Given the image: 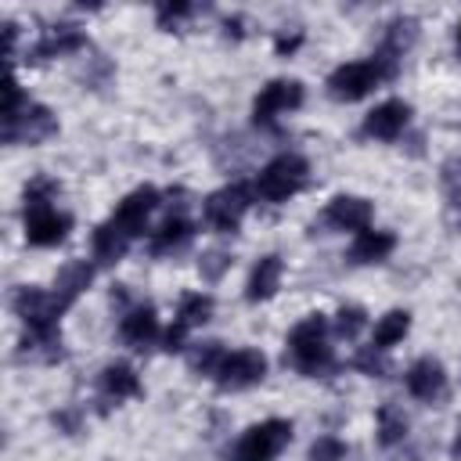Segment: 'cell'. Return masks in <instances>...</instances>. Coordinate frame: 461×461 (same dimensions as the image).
Returning a JSON list of instances; mask_svg holds the SVG:
<instances>
[{"mask_svg": "<svg viewBox=\"0 0 461 461\" xmlns=\"http://www.w3.org/2000/svg\"><path fill=\"white\" fill-rule=\"evenodd\" d=\"M299 104H303V83L299 79H270L252 101V122L256 126H274L277 115H285Z\"/></svg>", "mask_w": 461, "mask_h": 461, "instance_id": "obj_6", "label": "cell"}, {"mask_svg": "<svg viewBox=\"0 0 461 461\" xmlns=\"http://www.w3.org/2000/svg\"><path fill=\"white\" fill-rule=\"evenodd\" d=\"M324 220L339 230H367L371 227V202L360 194H335L324 209Z\"/></svg>", "mask_w": 461, "mask_h": 461, "instance_id": "obj_13", "label": "cell"}, {"mask_svg": "<svg viewBox=\"0 0 461 461\" xmlns=\"http://www.w3.org/2000/svg\"><path fill=\"white\" fill-rule=\"evenodd\" d=\"M396 65L389 54H378V58H364V61H346L339 65L331 76H328V94L335 101H360L367 97L385 76H393Z\"/></svg>", "mask_w": 461, "mask_h": 461, "instance_id": "obj_3", "label": "cell"}, {"mask_svg": "<svg viewBox=\"0 0 461 461\" xmlns=\"http://www.w3.org/2000/svg\"><path fill=\"white\" fill-rule=\"evenodd\" d=\"M457 50H461V22H457Z\"/></svg>", "mask_w": 461, "mask_h": 461, "instance_id": "obj_30", "label": "cell"}, {"mask_svg": "<svg viewBox=\"0 0 461 461\" xmlns=\"http://www.w3.org/2000/svg\"><path fill=\"white\" fill-rule=\"evenodd\" d=\"M288 443H292V421L267 418V421L245 429V436L234 447V461H274Z\"/></svg>", "mask_w": 461, "mask_h": 461, "instance_id": "obj_5", "label": "cell"}, {"mask_svg": "<svg viewBox=\"0 0 461 461\" xmlns=\"http://www.w3.org/2000/svg\"><path fill=\"white\" fill-rule=\"evenodd\" d=\"M263 375H267V357L259 349H230V353H223L212 378L220 389L234 393V389H249V385L263 382Z\"/></svg>", "mask_w": 461, "mask_h": 461, "instance_id": "obj_8", "label": "cell"}, {"mask_svg": "<svg viewBox=\"0 0 461 461\" xmlns=\"http://www.w3.org/2000/svg\"><path fill=\"white\" fill-rule=\"evenodd\" d=\"M407 436V418H403V411H396L393 403H385L382 411H378V443L382 447H393V443H400Z\"/></svg>", "mask_w": 461, "mask_h": 461, "instance_id": "obj_24", "label": "cell"}, {"mask_svg": "<svg viewBox=\"0 0 461 461\" xmlns=\"http://www.w3.org/2000/svg\"><path fill=\"white\" fill-rule=\"evenodd\" d=\"M407 122H411V104L400 101V97H393V101L375 104V108L364 115V133L375 137V140H396Z\"/></svg>", "mask_w": 461, "mask_h": 461, "instance_id": "obj_12", "label": "cell"}, {"mask_svg": "<svg viewBox=\"0 0 461 461\" xmlns=\"http://www.w3.org/2000/svg\"><path fill=\"white\" fill-rule=\"evenodd\" d=\"M443 389H447V375H443V364H439V360L421 357V360H414V364L407 367V393H411L414 400L432 403V400L443 396Z\"/></svg>", "mask_w": 461, "mask_h": 461, "instance_id": "obj_14", "label": "cell"}, {"mask_svg": "<svg viewBox=\"0 0 461 461\" xmlns=\"http://www.w3.org/2000/svg\"><path fill=\"white\" fill-rule=\"evenodd\" d=\"M126 249H130V238H126L122 230H115L108 220L94 230V259H97V263H104V267H108V263H119Z\"/></svg>", "mask_w": 461, "mask_h": 461, "instance_id": "obj_21", "label": "cell"}, {"mask_svg": "<svg viewBox=\"0 0 461 461\" xmlns=\"http://www.w3.org/2000/svg\"><path fill=\"white\" fill-rule=\"evenodd\" d=\"M191 220L187 216H169L158 230H151V252H169V249H180L187 238H191Z\"/></svg>", "mask_w": 461, "mask_h": 461, "instance_id": "obj_22", "label": "cell"}, {"mask_svg": "<svg viewBox=\"0 0 461 461\" xmlns=\"http://www.w3.org/2000/svg\"><path fill=\"white\" fill-rule=\"evenodd\" d=\"M450 454L461 461V429H457V436H454V443H450Z\"/></svg>", "mask_w": 461, "mask_h": 461, "instance_id": "obj_29", "label": "cell"}, {"mask_svg": "<svg viewBox=\"0 0 461 461\" xmlns=\"http://www.w3.org/2000/svg\"><path fill=\"white\" fill-rule=\"evenodd\" d=\"M155 205H158V191H155V187H137V191H130V194L115 205V212L108 216V223H112L115 230H122V234L133 241L137 234L148 230V216L155 212Z\"/></svg>", "mask_w": 461, "mask_h": 461, "instance_id": "obj_9", "label": "cell"}, {"mask_svg": "<svg viewBox=\"0 0 461 461\" xmlns=\"http://www.w3.org/2000/svg\"><path fill=\"white\" fill-rule=\"evenodd\" d=\"M191 11H194L191 4H158V22L169 25V22H176V18H187Z\"/></svg>", "mask_w": 461, "mask_h": 461, "instance_id": "obj_28", "label": "cell"}, {"mask_svg": "<svg viewBox=\"0 0 461 461\" xmlns=\"http://www.w3.org/2000/svg\"><path fill=\"white\" fill-rule=\"evenodd\" d=\"M223 353H227V349H223L220 342H202V346H194V349H191V367L212 378V375H216V367H220V360H223Z\"/></svg>", "mask_w": 461, "mask_h": 461, "instance_id": "obj_25", "label": "cell"}, {"mask_svg": "<svg viewBox=\"0 0 461 461\" xmlns=\"http://www.w3.org/2000/svg\"><path fill=\"white\" fill-rule=\"evenodd\" d=\"M288 353L303 375H324L335 364L331 346H328V321L321 313L303 317L288 335Z\"/></svg>", "mask_w": 461, "mask_h": 461, "instance_id": "obj_2", "label": "cell"}, {"mask_svg": "<svg viewBox=\"0 0 461 461\" xmlns=\"http://www.w3.org/2000/svg\"><path fill=\"white\" fill-rule=\"evenodd\" d=\"M76 47H83V32H79L76 25H54V29H47V36L40 40L36 54H40V58H50V54H68V50H76Z\"/></svg>", "mask_w": 461, "mask_h": 461, "instance_id": "obj_23", "label": "cell"}, {"mask_svg": "<svg viewBox=\"0 0 461 461\" xmlns=\"http://www.w3.org/2000/svg\"><path fill=\"white\" fill-rule=\"evenodd\" d=\"M364 324H367V321H364V310H360V306H342V310L335 313V331L346 335V339H353Z\"/></svg>", "mask_w": 461, "mask_h": 461, "instance_id": "obj_27", "label": "cell"}, {"mask_svg": "<svg viewBox=\"0 0 461 461\" xmlns=\"http://www.w3.org/2000/svg\"><path fill=\"white\" fill-rule=\"evenodd\" d=\"M209 313H212V299L209 295H202V292H187L184 299H180V306H176V317H173V324H169V331H166V349L173 353V349H184V339H187V331L191 328H198V324H205L209 321Z\"/></svg>", "mask_w": 461, "mask_h": 461, "instance_id": "obj_11", "label": "cell"}, {"mask_svg": "<svg viewBox=\"0 0 461 461\" xmlns=\"http://www.w3.org/2000/svg\"><path fill=\"white\" fill-rule=\"evenodd\" d=\"M281 274H285V263H281V256H263L256 267H252V274H249V285H245V299L249 303H259V299H270L277 288H281Z\"/></svg>", "mask_w": 461, "mask_h": 461, "instance_id": "obj_16", "label": "cell"}, {"mask_svg": "<svg viewBox=\"0 0 461 461\" xmlns=\"http://www.w3.org/2000/svg\"><path fill=\"white\" fill-rule=\"evenodd\" d=\"M50 198H54L50 180H36L25 187V241L29 245H40V249L58 245V241H65V234L72 227V220L65 212H58L50 205Z\"/></svg>", "mask_w": 461, "mask_h": 461, "instance_id": "obj_1", "label": "cell"}, {"mask_svg": "<svg viewBox=\"0 0 461 461\" xmlns=\"http://www.w3.org/2000/svg\"><path fill=\"white\" fill-rule=\"evenodd\" d=\"M101 393L108 396V400H126V396H137L140 393V378H137V371L130 367V364H108L104 371H101Z\"/></svg>", "mask_w": 461, "mask_h": 461, "instance_id": "obj_18", "label": "cell"}, {"mask_svg": "<svg viewBox=\"0 0 461 461\" xmlns=\"http://www.w3.org/2000/svg\"><path fill=\"white\" fill-rule=\"evenodd\" d=\"M346 457V443L339 436H321L310 447V461H342Z\"/></svg>", "mask_w": 461, "mask_h": 461, "instance_id": "obj_26", "label": "cell"}, {"mask_svg": "<svg viewBox=\"0 0 461 461\" xmlns=\"http://www.w3.org/2000/svg\"><path fill=\"white\" fill-rule=\"evenodd\" d=\"M90 277H94V270H90L86 263H68V267L58 274V281H54V295L61 299L65 310L83 295V288L90 285Z\"/></svg>", "mask_w": 461, "mask_h": 461, "instance_id": "obj_20", "label": "cell"}, {"mask_svg": "<svg viewBox=\"0 0 461 461\" xmlns=\"http://www.w3.org/2000/svg\"><path fill=\"white\" fill-rule=\"evenodd\" d=\"M249 205H252V191L245 184H227L205 198V220H209V227L230 234V230H238Z\"/></svg>", "mask_w": 461, "mask_h": 461, "instance_id": "obj_7", "label": "cell"}, {"mask_svg": "<svg viewBox=\"0 0 461 461\" xmlns=\"http://www.w3.org/2000/svg\"><path fill=\"white\" fill-rule=\"evenodd\" d=\"M393 249H396V234L367 227V230H357V238L349 245V259L353 263H382Z\"/></svg>", "mask_w": 461, "mask_h": 461, "instance_id": "obj_17", "label": "cell"}, {"mask_svg": "<svg viewBox=\"0 0 461 461\" xmlns=\"http://www.w3.org/2000/svg\"><path fill=\"white\" fill-rule=\"evenodd\" d=\"M407 331H411V313H407V310H389V313H382V317H378V324H375L371 349L385 353V349H389V346H396Z\"/></svg>", "mask_w": 461, "mask_h": 461, "instance_id": "obj_19", "label": "cell"}, {"mask_svg": "<svg viewBox=\"0 0 461 461\" xmlns=\"http://www.w3.org/2000/svg\"><path fill=\"white\" fill-rule=\"evenodd\" d=\"M54 130H58V122H54V115L43 104H25L14 115H4V137H7V144H14V140L36 144V140L50 137Z\"/></svg>", "mask_w": 461, "mask_h": 461, "instance_id": "obj_10", "label": "cell"}, {"mask_svg": "<svg viewBox=\"0 0 461 461\" xmlns=\"http://www.w3.org/2000/svg\"><path fill=\"white\" fill-rule=\"evenodd\" d=\"M306 176H310V162L295 151H285L277 158H270L259 176H256V194L263 202H285L292 194H299L306 187Z\"/></svg>", "mask_w": 461, "mask_h": 461, "instance_id": "obj_4", "label": "cell"}, {"mask_svg": "<svg viewBox=\"0 0 461 461\" xmlns=\"http://www.w3.org/2000/svg\"><path fill=\"white\" fill-rule=\"evenodd\" d=\"M119 335H122V342L133 346V349L151 346V342L158 339V317H155V310H151L148 303L126 310L122 321H119Z\"/></svg>", "mask_w": 461, "mask_h": 461, "instance_id": "obj_15", "label": "cell"}]
</instances>
